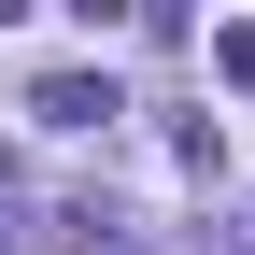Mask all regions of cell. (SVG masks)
Segmentation results:
<instances>
[{
	"instance_id": "cell-1",
	"label": "cell",
	"mask_w": 255,
	"mask_h": 255,
	"mask_svg": "<svg viewBox=\"0 0 255 255\" xmlns=\"http://www.w3.org/2000/svg\"><path fill=\"white\" fill-rule=\"evenodd\" d=\"M28 114H43V128H100V114H114V85H100V71H57Z\"/></svg>"
},
{
	"instance_id": "cell-2",
	"label": "cell",
	"mask_w": 255,
	"mask_h": 255,
	"mask_svg": "<svg viewBox=\"0 0 255 255\" xmlns=\"http://www.w3.org/2000/svg\"><path fill=\"white\" fill-rule=\"evenodd\" d=\"M213 71H227V85H255V28H213Z\"/></svg>"
}]
</instances>
